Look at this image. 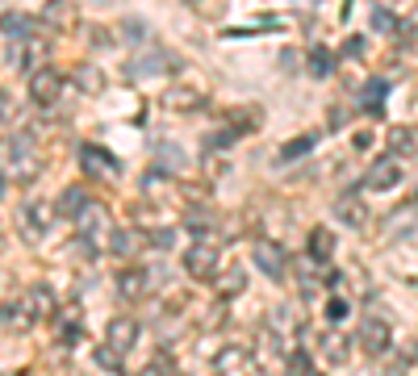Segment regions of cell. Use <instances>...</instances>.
Listing matches in <instances>:
<instances>
[{
	"label": "cell",
	"mask_w": 418,
	"mask_h": 376,
	"mask_svg": "<svg viewBox=\"0 0 418 376\" xmlns=\"http://www.w3.org/2000/svg\"><path fill=\"white\" fill-rule=\"evenodd\" d=\"M251 259H255V268H260L264 276H272V281H280V276H284V268H289L284 247L272 242V238H260V242L251 247Z\"/></svg>",
	"instance_id": "1"
},
{
	"label": "cell",
	"mask_w": 418,
	"mask_h": 376,
	"mask_svg": "<svg viewBox=\"0 0 418 376\" xmlns=\"http://www.w3.org/2000/svg\"><path fill=\"white\" fill-rule=\"evenodd\" d=\"M185 272H192L197 281L218 276V247L214 242H192L185 251Z\"/></svg>",
	"instance_id": "2"
},
{
	"label": "cell",
	"mask_w": 418,
	"mask_h": 376,
	"mask_svg": "<svg viewBox=\"0 0 418 376\" xmlns=\"http://www.w3.org/2000/svg\"><path fill=\"white\" fill-rule=\"evenodd\" d=\"M80 163H84V172H93V176H100V180H109V176L122 172V163H117L105 146H96V142L80 146Z\"/></svg>",
	"instance_id": "3"
},
{
	"label": "cell",
	"mask_w": 418,
	"mask_h": 376,
	"mask_svg": "<svg viewBox=\"0 0 418 376\" xmlns=\"http://www.w3.org/2000/svg\"><path fill=\"white\" fill-rule=\"evenodd\" d=\"M59 88H63V76H59L54 67H38V71L30 76V96H34V105H54V100H59Z\"/></svg>",
	"instance_id": "4"
},
{
	"label": "cell",
	"mask_w": 418,
	"mask_h": 376,
	"mask_svg": "<svg viewBox=\"0 0 418 376\" xmlns=\"http://www.w3.org/2000/svg\"><path fill=\"white\" fill-rule=\"evenodd\" d=\"M151 293V272H142V268H126V272H117V297H126V301H142Z\"/></svg>",
	"instance_id": "5"
},
{
	"label": "cell",
	"mask_w": 418,
	"mask_h": 376,
	"mask_svg": "<svg viewBox=\"0 0 418 376\" xmlns=\"http://www.w3.org/2000/svg\"><path fill=\"white\" fill-rule=\"evenodd\" d=\"M402 180V172H397V163L393 159H376L368 168V176H364V188H372V192H385V188H393Z\"/></svg>",
	"instance_id": "6"
},
{
	"label": "cell",
	"mask_w": 418,
	"mask_h": 376,
	"mask_svg": "<svg viewBox=\"0 0 418 376\" xmlns=\"http://www.w3.org/2000/svg\"><path fill=\"white\" fill-rule=\"evenodd\" d=\"M214 364H218V372H251L255 356H251V347H222Z\"/></svg>",
	"instance_id": "7"
},
{
	"label": "cell",
	"mask_w": 418,
	"mask_h": 376,
	"mask_svg": "<svg viewBox=\"0 0 418 376\" xmlns=\"http://www.w3.org/2000/svg\"><path fill=\"white\" fill-rule=\"evenodd\" d=\"M360 339H364V351H368L372 360L389 351V327H385V322H376V318H368V322H364Z\"/></svg>",
	"instance_id": "8"
},
{
	"label": "cell",
	"mask_w": 418,
	"mask_h": 376,
	"mask_svg": "<svg viewBox=\"0 0 418 376\" xmlns=\"http://www.w3.org/2000/svg\"><path fill=\"white\" fill-rule=\"evenodd\" d=\"M50 218H54V213H50V205H25V209H21V226H25V235H30V238L47 235Z\"/></svg>",
	"instance_id": "9"
},
{
	"label": "cell",
	"mask_w": 418,
	"mask_h": 376,
	"mask_svg": "<svg viewBox=\"0 0 418 376\" xmlns=\"http://www.w3.org/2000/svg\"><path fill=\"white\" fill-rule=\"evenodd\" d=\"M134 339H139V322H134V318H113V322H109V343H113L117 351H130Z\"/></svg>",
	"instance_id": "10"
},
{
	"label": "cell",
	"mask_w": 418,
	"mask_h": 376,
	"mask_svg": "<svg viewBox=\"0 0 418 376\" xmlns=\"http://www.w3.org/2000/svg\"><path fill=\"white\" fill-rule=\"evenodd\" d=\"M155 67H172V54L168 50H142L139 59H130V76H151Z\"/></svg>",
	"instance_id": "11"
},
{
	"label": "cell",
	"mask_w": 418,
	"mask_h": 376,
	"mask_svg": "<svg viewBox=\"0 0 418 376\" xmlns=\"http://www.w3.org/2000/svg\"><path fill=\"white\" fill-rule=\"evenodd\" d=\"M88 205H93V201L84 196V188H76V184L63 188V196H59V213H67V218H80Z\"/></svg>",
	"instance_id": "12"
},
{
	"label": "cell",
	"mask_w": 418,
	"mask_h": 376,
	"mask_svg": "<svg viewBox=\"0 0 418 376\" xmlns=\"http://www.w3.org/2000/svg\"><path fill=\"white\" fill-rule=\"evenodd\" d=\"M34 318H38V314L25 310V301H8V305H4V330H25Z\"/></svg>",
	"instance_id": "13"
},
{
	"label": "cell",
	"mask_w": 418,
	"mask_h": 376,
	"mask_svg": "<svg viewBox=\"0 0 418 376\" xmlns=\"http://www.w3.org/2000/svg\"><path fill=\"white\" fill-rule=\"evenodd\" d=\"M385 93H389V84H385V80H368V84H364V93H360V105H364V113L381 117V100H385Z\"/></svg>",
	"instance_id": "14"
},
{
	"label": "cell",
	"mask_w": 418,
	"mask_h": 376,
	"mask_svg": "<svg viewBox=\"0 0 418 376\" xmlns=\"http://www.w3.org/2000/svg\"><path fill=\"white\" fill-rule=\"evenodd\" d=\"M335 213H339V222H347V226H364V205H360L356 196H339Z\"/></svg>",
	"instance_id": "15"
},
{
	"label": "cell",
	"mask_w": 418,
	"mask_h": 376,
	"mask_svg": "<svg viewBox=\"0 0 418 376\" xmlns=\"http://www.w3.org/2000/svg\"><path fill=\"white\" fill-rule=\"evenodd\" d=\"M306 247H310V259H323V264L330 259V255H335V238L326 235V230H314Z\"/></svg>",
	"instance_id": "16"
},
{
	"label": "cell",
	"mask_w": 418,
	"mask_h": 376,
	"mask_svg": "<svg viewBox=\"0 0 418 376\" xmlns=\"http://www.w3.org/2000/svg\"><path fill=\"white\" fill-rule=\"evenodd\" d=\"M243 284H247L243 268H231V272H218V293H222V297H234V293H243Z\"/></svg>",
	"instance_id": "17"
},
{
	"label": "cell",
	"mask_w": 418,
	"mask_h": 376,
	"mask_svg": "<svg viewBox=\"0 0 418 376\" xmlns=\"http://www.w3.org/2000/svg\"><path fill=\"white\" fill-rule=\"evenodd\" d=\"M389 146H393L397 155H410V151H418V139H414V130H406V126H397V130H389Z\"/></svg>",
	"instance_id": "18"
},
{
	"label": "cell",
	"mask_w": 418,
	"mask_h": 376,
	"mask_svg": "<svg viewBox=\"0 0 418 376\" xmlns=\"http://www.w3.org/2000/svg\"><path fill=\"white\" fill-rule=\"evenodd\" d=\"M314 142H318V134H301L297 142H289V146H280V163H289V159H301L306 151H314Z\"/></svg>",
	"instance_id": "19"
},
{
	"label": "cell",
	"mask_w": 418,
	"mask_h": 376,
	"mask_svg": "<svg viewBox=\"0 0 418 376\" xmlns=\"http://www.w3.org/2000/svg\"><path fill=\"white\" fill-rule=\"evenodd\" d=\"M122 356H126V351H117L113 343H109V347H96V368H105V372H122Z\"/></svg>",
	"instance_id": "20"
},
{
	"label": "cell",
	"mask_w": 418,
	"mask_h": 376,
	"mask_svg": "<svg viewBox=\"0 0 418 376\" xmlns=\"http://www.w3.org/2000/svg\"><path fill=\"white\" fill-rule=\"evenodd\" d=\"M113 242H109V247H113V255H134V251H139V235H134V230H113Z\"/></svg>",
	"instance_id": "21"
},
{
	"label": "cell",
	"mask_w": 418,
	"mask_h": 376,
	"mask_svg": "<svg viewBox=\"0 0 418 376\" xmlns=\"http://www.w3.org/2000/svg\"><path fill=\"white\" fill-rule=\"evenodd\" d=\"M347 351H352V347L343 343V334H326V339H323V356H326V360L343 364V360H347Z\"/></svg>",
	"instance_id": "22"
},
{
	"label": "cell",
	"mask_w": 418,
	"mask_h": 376,
	"mask_svg": "<svg viewBox=\"0 0 418 376\" xmlns=\"http://www.w3.org/2000/svg\"><path fill=\"white\" fill-rule=\"evenodd\" d=\"M76 84H80L84 93H100V88H105V76H100L96 67H76Z\"/></svg>",
	"instance_id": "23"
},
{
	"label": "cell",
	"mask_w": 418,
	"mask_h": 376,
	"mask_svg": "<svg viewBox=\"0 0 418 376\" xmlns=\"http://www.w3.org/2000/svg\"><path fill=\"white\" fill-rule=\"evenodd\" d=\"M30 310H34L38 318L54 314V293H50V288H34V293H30Z\"/></svg>",
	"instance_id": "24"
},
{
	"label": "cell",
	"mask_w": 418,
	"mask_h": 376,
	"mask_svg": "<svg viewBox=\"0 0 418 376\" xmlns=\"http://www.w3.org/2000/svg\"><path fill=\"white\" fill-rule=\"evenodd\" d=\"M310 76H318V80H323V76H330V50H326V47H314V50H310Z\"/></svg>",
	"instance_id": "25"
},
{
	"label": "cell",
	"mask_w": 418,
	"mask_h": 376,
	"mask_svg": "<svg viewBox=\"0 0 418 376\" xmlns=\"http://www.w3.org/2000/svg\"><path fill=\"white\" fill-rule=\"evenodd\" d=\"M372 30H385V34H389V30H397L393 13H389V8H376V13H372Z\"/></svg>",
	"instance_id": "26"
},
{
	"label": "cell",
	"mask_w": 418,
	"mask_h": 376,
	"mask_svg": "<svg viewBox=\"0 0 418 376\" xmlns=\"http://www.w3.org/2000/svg\"><path fill=\"white\" fill-rule=\"evenodd\" d=\"M4 38H25V21L13 17V13H4Z\"/></svg>",
	"instance_id": "27"
},
{
	"label": "cell",
	"mask_w": 418,
	"mask_h": 376,
	"mask_svg": "<svg viewBox=\"0 0 418 376\" xmlns=\"http://www.w3.org/2000/svg\"><path fill=\"white\" fill-rule=\"evenodd\" d=\"M289 368H293V372H310V368H314V360H310L306 351H293V356H289Z\"/></svg>",
	"instance_id": "28"
},
{
	"label": "cell",
	"mask_w": 418,
	"mask_h": 376,
	"mask_svg": "<svg viewBox=\"0 0 418 376\" xmlns=\"http://www.w3.org/2000/svg\"><path fill=\"white\" fill-rule=\"evenodd\" d=\"M326 318H330V322H343V318H347V301H330V305H326Z\"/></svg>",
	"instance_id": "29"
},
{
	"label": "cell",
	"mask_w": 418,
	"mask_h": 376,
	"mask_svg": "<svg viewBox=\"0 0 418 376\" xmlns=\"http://www.w3.org/2000/svg\"><path fill=\"white\" fill-rule=\"evenodd\" d=\"M155 247H159V251H168V247H172V242H176V230H155Z\"/></svg>",
	"instance_id": "30"
},
{
	"label": "cell",
	"mask_w": 418,
	"mask_h": 376,
	"mask_svg": "<svg viewBox=\"0 0 418 376\" xmlns=\"http://www.w3.org/2000/svg\"><path fill=\"white\" fill-rule=\"evenodd\" d=\"M343 54H347V59H360V54H364V42H360V38H347V42H343Z\"/></svg>",
	"instance_id": "31"
},
{
	"label": "cell",
	"mask_w": 418,
	"mask_h": 376,
	"mask_svg": "<svg viewBox=\"0 0 418 376\" xmlns=\"http://www.w3.org/2000/svg\"><path fill=\"white\" fill-rule=\"evenodd\" d=\"M122 30H126V34H130V42H142V25H139V21H126V25H122Z\"/></svg>",
	"instance_id": "32"
},
{
	"label": "cell",
	"mask_w": 418,
	"mask_h": 376,
	"mask_svg": "<svg viewBox=\"0 0 418 376\" xmlns=\"http://www.w3.org/2000/svg\"><path fill=\"white\" fill-rule=\"evenodd\" d=\"M63 334H67V343H80V334H84V330H80V327H76V322H71V327L63 330Z\"/></svg>",
	"instance_id": "33"
}]
</instances>
